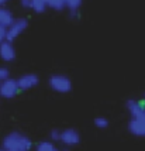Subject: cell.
I'll use <instances>...</instances> for the list:
<instances>
[{"label": "cell", "mask_w": 145, "mask_h": 151, "mask_svg": "<svg viewBox=\"0 0 145 151\" xmlns=\"http://www.w3.org/2000/svg\"><path fill=\"white\" fill-rule=\"evenodd\" d=\"M31 147H33L31 140L17 132L7 134L3 140V148L7 151H30Z\"/></svg>", "instance_id": "1"}, {"label": "cell", "mask_w": 145, "mask_h": 151, "mask_svg": "<svg viewBox=\"0 0 145 151\" xmlns=\"http://www.w3.org/2000/svg\"><path fill=\"white\" fill-rule=\"evenodd\" d=\"M28 27V21L27 19H14L13 23L7 27V33H6V41L9 42H13L14 40L17 38L20 34H23L26 31V28Z\"/></svg>", "instance_id": "2"}, {"label": "cell", "mask_w": 145, "mask_h": 151, "mask_svg": "<svg viewBox=\"0 0 145 151\" xmlns=\"http://www.w3.org/2000/svg\"><path fill=\"white\" fill-rule=\"evenodd\" d=\"M48 83L55 92L58 93H68L72 89V82L65 75H52L48 81Z\"/></svg>", "instance_id": "3"}, {"label": "cell", "mask_w": 145, "mask_h": 151, "mask_svg": "<svg viewBox=\"0 0 145 151\" xmlns=\"http://www.w3.org/2000/svg\"><path fill=\"white\" fill-rule=\"evenodd\" d=\"M19 86H17V81L16 79L9 78L6 81H3L0 83V96L6 99H11L19 93Z\"/></svg>", "instance_id": "4"}, {"label": "cell", "mask_w": 145, "mask_h": 151, "mask_svg": "<svg viewBox=\"0 0 145 151\" xmlns=\"http://www.w3.org/2000/svg\"><path fill=\"white\" fill-rule=\"evenodd\" d=\"M128 130L138 137H145V114L139 117H132L128 123Z\"/></svg>", "instance_id": "5"}, {"label": "cell", "mask_w": 145, "mask_h": 151, "mask_svg": "<svg viewBox=\"0 0 145 151\" xmlns=\"http://www.w3.org/2000/svg\"><path fill=\"white\" fill-rule=\"evenodd\" d=\"M16 81H17V86H19L20 91H28V89H31L34 86H37L38 82H40L38 76L34 75V73H26V75L20 76L19 79H16Z\"/></svg>", "instance_id": "6"}, {"label": "cell", "mask_w": 145, "mask_h": 151, "mask_svg": "<svg viewBox=\"0 0 145 151\" xmlns=\"http://www.w3.org/2000/svg\"><path fill=\"white\" fill-rule=\"evenodd\" d=\"M59 140L66 145H76L80 141V136L75 129H66L64 132H61Z\"/></svg>", "instance_id": "7"}, {"label": "cell", "mask_w": 145, "mask_h": 151, "mask_svg": "<svg viewBox=\"0 0 145 151\" xmlns=\"http://www.w3.org/2000/svg\"><path fill=\"white\" fill-rule=\"evenodd\" d=\"M0 58L3 61H6V62H10V61H13L16 58V50H14L11 42L4 41V42L0 44Z\"/></svg>", "instance_id": "8"}, {"label": "cell", "mask_w": 145, "mask_h": 151, "mask_svg": "<svg viewBox=\"0 0 145 151\" xmlns=\"http://www.w3.org/2000/svg\"><path fill=\"white\" fill-rule=\"evenodd\" d=\"M127 109H128V112H130V114H131L132 117H139V116H144L145 114L141 103H139L138 100H134V99L127 102Z\"/></svg>", "instance_id": "9"}, {"label": "cell", "mask_w": 145, "mask_h": 151, "mask_svg": "<svg viewBox=\"0 0 145 151\" xmlns=\"http://www.w3.org/2000/svg\"><path fill=\"white\" fill-rule=\"evenodd\" d=\"M13 20H14V17L9 9H6V7H0V26L7 28V27L13 23Z\"/></svg>", "instance_id": "10"}, {"label": "cell", "mask_w": 145, "mask_h": 151, "mask_svg": "<svg viewBox=\"0 0 145 151\" xmlns=\"http://www.w3.org/2000/svg\"><path fill=\"white\" fill-rule=\"evenodd\" d=\"M31 9L35 13H44L46 10V4L44 0H31Z\"/></svg>", "instance_id": "11"}, {"label": "cell", "mask_w": 145, "mask_h": 151, "mask_svg": "<svg viewBox=\"0 0 145 151\" xmlns=\"http://www.w3.org/2000/svg\"><path fill=\"white\" fill-rule=\"evenodd\" d=\"M46 7H51L54 10H64L65 9V1L64 0H44Z\"/></svg>", "instance_id": "12"}, {"label": "cell", "mask_w": 145, "mask_h": 151, "mask_svg": "<svg viewBox=\"0 0 145 151\" xmlns=\"http://www.w3.org/2000/svg\"><path fill=\"white\" fill-rule=\"evenodd\" d=\"M37 151H59L52 143H49V141H42L40 144L37 145Z\"/></svg>", "instance_id": "13"}, {"label": "cell", "mask_w": 145, "mask_h": 151, "mask_svg": "<svg viewBox=\"0 0 145 151\" xmlns=\"http://www.w3.org/2000/svg\"><path fill=\"white\" fill-rule=\"evenodd\" d=\"M65 1V7H68L71 12L72 10H79L80 4H82V0H64Z\"/></svg>", "instance_id": "14"}, {"label": "cell", "mask_w": 145, "mask_h": 151, "mask_svg": "<svg viewBox=\"0 0 145 151\" xmlns=\"http://www.w3.org/2000/svg\"><path fill=\"white\" fill-rule=\"evenodd\" d=\"M94 126H96L97 129H106V127L109 126V120L106 117H97L94 120Z\"/></svg>", "instance_id": "15"}, {"label": "cell", "mask_w": 145, "mask_h": 151, "mask_svg": "<svg viewBox=\"0 0 145 151\" xmlns=\"http://www.w3.org/2000/svg\"><path fill=\"white\" fill-rule=\"evenodd\" d=\"M9 78H10V71L6 66H0V82H3V81H6Z\"/></svg>", "instance_id": "16"}, {"label": "cell", "mask_w": 145, "mask_h": 151, "mask_svg": "<svg viewBox=\"0 0 145 151\" xmlns=\"http://www.w3.org/2000/svg\"><path fill=\"white\" fill-rule=\"evenodd\" d=\"M49 137L52 138L54 141H58V140L61 138V132L59 130H52V132L49 133Z\"/></svg>", "instance_id": "17"}, {"label": "cell", "mask_w": 145, "mask_h": 151, "mask_svg": "<svg viewBox=\"0 0 145 151\" xmlns=\"http://www.w3.org/2000/svg\"><path fill=\"white\" fill-rule=\"evenodd\" d=\"M6 33H7V28L0 26V44L6 41Z\"/></svg>", "instance_id": "18"}, {"label": "cell", "mask_w": 145, "mask_h": 151, "mask_svg": "<svg viewBox=\"0 0 145 151\" xmlns=\"http://www.w3.org/2000/svg\"><path fill=\"white\" fill-rule=\"evenodd\" d=\"M20 4L24 9H31V0H20Z\"/></svg>", "instance_id": "19"}, {"label": "cell", "mask_w": 145, "mask_h": 151, "mask_svg": "<svg viewBox=\"0 0 145 151\" xmlns=\"http://www.w3.org/2000/svg\"><path fill=\"white\" fill-rule=\"evenodd\" d=\"M71 17L72 19H78L79 17V10H72L71 12Z\"/></svg>", "instance_id": "20"}, {"label": "cell", "mask_w": 145, "mask_h": 151, "mask_svg": "<svg viewBox=\"0 0 145 151\" xmlns=\"http://www.w3.org/2000/svg\"><path fill=\"white\" fill-rule=\"evenodd\" d=\"M139 103H141V106H142V109H144V112H145V95H144V99H142Z\"/></svg>", "instance_id": "21"}, {"label": "cell", "mask_w": 145, "mask_h": 151, "mask_svg": "<svg viewBox=\"0 0 145 151\" xmlns=\"http://www.w3.org/2000/svg\"><path fill=\"white\" fill-rule=\"evenodd\" d=\"M7 1H9V0H0V7H3V4L7 3Z\"/></svg>", "instance_id": "22"}, {"label": "cell", "mask_w": 145, "mask_h": 151, "mask_svg": "<svg viewBox=\"0 0 145 151\" xmlns=\"http://www.w3.org/2000/svg\"><path fill=\"white\" fill-rule=\"evenodd\" d=\"M0 151H7V150H4V148H0Z\"/></svg>", "instance_id": "23"}, {"label": "cell", "mask_w": 145, "mask_h": 151, "mask_svg": "<svg viewBox=\"0 0 145 151\" xmlns=\"http://www.w3.org/2000/svg\"><path fill=\"white\" fill-rule=\"evenodd\" d=\"M64 151H69V150H64Z\"/></svg>", "instance_id": "24"}, {"label": "cell", "mask_w": 145, "mask_h": 151, "mask_svg": "<svg viewBox=\"0 0 145 151\" xmlns=\"http://www.w3.org/2000/svg\"><path fill=\"white\" fill-rule=\"evenodd\" d=\"M0 83H1V82H0Z\"/></svg>", "instance_id": "25"}]
</instances>
